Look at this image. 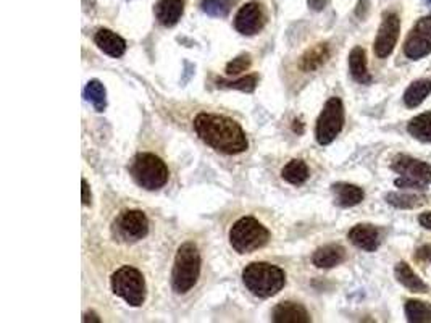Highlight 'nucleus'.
<instances>
[{
  "label": "nucleus",
  "instance_id": "412c9836",
  "mask_svg": "<svg viewBox=\"0 0 431 323\" xmlns=\"http://www.w3.org/2000/svg\"><path fill=\"white\" fill-rule=\"evenodd\" d=\"M330 59V48L328 44H319L315 48H312L307 50V52L302 55L299 67L302 72H315L319 70L321 65L326 63V60Z\"/></svg>",
  "mask_w": 431,
  "mask_h": 323
},
{
  "label": "nucleus",
  "instance_id": "5701e85b",
  "mask_svg": "<svg viewBox=\"0 0 431 323\" xmlns=\"http://www.w3.org/2000/svg\"><path fill=\"white\" fill-rule=\"evenodd\" d=\"M431 92V81L430 79H419V81L412 83L407 87L404 94V102L407 107H419Z\"/></svg>",
  "mask_w": 431,
  "mask_h": 323
},
{
  "label": "nucleus",
  "instance_id": "423d86ee",
  "mask_svg": "<svg viewBox=\"0 0 431 323\" xmlns=\"http://www.w3.org/2000/svg\"><path fill=\"white\" fill-rule=\"evenodd\" d=\"M112 289L118 298L125 299L132 307L142 306L146 301V294H148L144 276L132 267H121L113 273Z\"/></svg>",
  "mask_w": 431,
  "mask_h": 323
},
{
  "label": "nucleus",
  "instance_id": "393cba45",
  "mask_svg": "<svg viewBox=\"0 0 431 323\" xmlns=\"http://www.w3.org/2000/svg\"><path fill=\"white\" fill-rule=\"evenodd\" d=\"M84 97H86L88 102H91L97 112H103V109L107 107L106 87L97 79H92V81L88 83L86 89H84Z\"/></svg>",
  "mask_w": 431,
  "mask_h": 323
},
{
  "label": "nucleus",
  "instance_id": "bb28decb",
  "mask_svg": "<svg viewBox=\"0 0 431 323\" xmlns=\"http://www.w3.org/2000/svg\"><path fill=\"white\" fill-rule=\"evenodd\" d=\"M388 204L394 205L397 209H415L420 207L426 202L425 196L420 194H402V193H391L386 196Z\"/></svg>",
  "mask_w": 431,
  "mask_h": 323
},
{
  "label": "nucleus",
  "instance_id": "dca6fc26",
  "mask_svg": "<svg viewBox=\"0 0 431 323\" xmlns=\"http://www.w3.org/2000/svg\"><path fill=\"white\" fill-rule=\"evenodd\" d=\"M184 12V0H159L155 6V15L160 25L174 26L181 20Z\"/></svg>",
  "mask_w": 431,
  "mask_h": 323
},
{
  "label": "nucleus",
  "instance_id": "2f4dec72",
  "mask_svg": "<svg viewBox=\"0 0 431 323\" xmlns=\"http://www.w3.org/2000/svg\"><path fill=\"white\" fill-rule=\"evenodd\" d=\"M307 2H309V7L312 10L315 12H321L326 6H328V0H307Z\"/></svg>",
  "mask_w": 431,
  "mask_h": 323
},
{
  "label": "nucleus",
  "instance_id": "4468645a",
  "mask_svg": "<svg viewBox=\"0 0 431 323\" xmlns=\"http://www.w3.org/2000/svg\"><path fill=\"white\" fill-rule=\"evenodd\" d=\"M272 320L278 323H309L310 315L302 304L286 301L279 302L278 306L273 309Z\"/></svg>",
  "mask_w": 431,
  "mask_h": 323
},
{
  "label": "nucleus",
  "instance_id": "473e14b6",
  "mask_svg": "<svg viewBox=\"0 0 431 323\" xmlns=\"http://www.w3.org/2000/svg\"><path fill=\"white\" fill-rule=\"evenodd\" d=\"M419 222H420V225H421V227H423V228L431 229V212L421 213V215H420V218H419Z\"/></svg>",
  "mask_w": 431,
  "mask_h": 323
},
{
  "label": "nucleus",
  "instance_id": "9d476101",
  "mask_svg": "<svg viewBox=\"0 0 431 323\" xmlns=\"http://www.w3.org/2000/svg\"><path fill=\"white\" fill-rule=\"evenodd\" d=\"M401 32V20L396 13H386L375 39V54L378 59L390 57L394 50Z\"/></svg>",
  "mask_w": 431,
  "mask_h": 323
},
{
  "label": "nucleus",
  "instance_id": "0eeeda50",
  "mask_svg": "<svg viewBox=\"0 0 431 323\" xmlns=\"http://www.w3.org/2000/svg\"><path fill=\"white\" fill-rule=\"evenodd\" d=\"M344 126V105L339 97H331L317 120L315 136L321 146L331 144Z\"/></svg>",
  "mask_w": 431,
  "mask_h": 323
},
{
  "label": "nucleus",
  "instance_id": "f704fd0d",
  "mask_svg": "<svg viewBox=\"0 0 431 323\" xmlns=\"http://www.w3.org/2000/svg\"><path fill=\"white\" fill-rule=\"evenodd\" d=\"M83 322H101V318H97L96 313H84Z\"/></svg>",
  "mask_w": 431,
  "mask_h": 323
},
{
  "label": "nucleus",
  "instance_id": "6ab92c4d",
  "mask_svg": "<svg viewBox=\"0 0 431 323\" xmlns=\"http://www.w3.org/2000/svg\"><path fill=\"white\" fill-rule=\"evenodd\" d=\"M349 70L352 78L361 84H368L372 81L370 73L367 68V55L362 48H354L349 54Z\"/></svg>",
  "mask_w": 431,
  "mask_h": 323
},
{
  "label": "nucleus",
  "instance_id": "f3484780",
  "mask_svg": "<svg viewBox=\"0 0 431 323\" xmlns=\"http://www.w3.org/2000/svg\"><path fill=\"white\" fill-rule=\"evenodd\" d=\"M331 191H333L334 202L339 207H354L363 200V191L359 186L348 185V183H336L331 186Z\"/></svg>",
  "mask_w": 431,
  "mask_h": 323
},
{
  "label": "nucleus",
  "instance_id": "aec40b11",
  "mask_svg": "<svg viewBox=\"0 0 431 323\" xmlns=\"http://www.w3.org/2000/svg\"><path fill=\"white\" fill-rule=\"evenodd\" d=\"M394 275H396L397 282H399L404 288L409 289L410 293H426L428 291V288H426V284L421 282L420 276L414 273V270H412L409 264H405V262H399V264L396 265Z\"/></svg>",
  "mask_w": 431,
  "mask_h": 323
},
{
  "label": "nucleus",
  "instance_id": "f8f14e48",
  "mask_svg": "<svg viewBox=\"0 0 431 323\" xmlns=\"http://www.w3.org/2000/svg\"><path fill=\"white\" fill-rule=\"evenodd\" d=\"M265 25V17L262 7L257 2H249L241 7L238 15L234 18L236 31L244 36H254L262 30Z\"/></svg>",
  "mask_w": 431,
  "mask_h": 323
},
{
  "label": "nucleus",
  "instance_id": "9b49d317",
  "mask_svg": "<svg viewBox=\"0 0 431 323\" xmlns=\"http://www.w3.org/2000/svg\"><path fill=\"white\" fill-rule=\"evenodd\" d=\"M391 168L399 175L409 178V180L420 183V185H430L431 183V165L409 156H397L391 163Z\"/></svg>",
  "mask_w": 431,
  "mask_h": 323
},
{
  "label": "nucleus",
  "instance_id": "7ed1b4c3",
  "mask_svg": "<svg viewBox=\"0 0 431 323\" xmlns=\"http://www.w3.org/2000/svg\"><path fill=\"white\" fill-rule=\"evenodd\" d=\"M201 275V254L192 242H186L179 247L174 259L172 283L178 294L188 293L197 283Z\"/></svg>",
  "mask_w": 431,
  "mask_h": 323
},
{
  "label": "nucleus",
  "instance_id": "f257e3e1",
  "mask_svg": "<svg viewBox=\"0 0 431 323\" xmlns=\"http://www.w3.org/2000/svg\"><path fill=\"white\" fill-rule=\"evenodd\" d=\"M194 129L207 146L226 156L248 151V138L234 120L221 115L201 114L194 120Z\"/></svg>",
  "mask_w": 431,
  "mask_h": 323
},
{
  "label": "nucleus",
  "instance_id": "f03ea898",
  "mask_svg": "<svg viewBox=\"0 0 431 323\" xmlns=\"http://www.w3.org/2000/svg\"><path fill=\"white\" fill-rule=\"evenodd\" d=\"M245 288L257 298H272L278 294L286 284V275L277 265L267 262H254L243 271Z\"/></svg>",
  "mask_w": 431,
  "mask_h": 323
},
{
  "label": "nucleus",
  "instance_id": "ddd939ff",
  "mask_svg": "<svg viewBox=\"0 0 431 323\" xmlns=\"http://www.w3.org/2000/svg\"><path fill=\"white\" fill-rule=\"evenodd\" d=\"M348 238L354 246L367 252L377 251L380 246V233L373 225H355Z\"/></svg>",
  "mask_w": 431,
  "mask_h": 323
},
{
  "label": "nucleus",
  "instance_id": "20e7f679",
  "mask_svg": "<svg viewBox=\"0 0 431 323\" xmlns=\"http://www.w3.org/2000/svg\"><path fill=\"white\" fill-rule=\"evenodd\" d=\"M270 231L259 220L244 217L233 225L230 231V242L239 254H249L267 244Z\"/></svg>",
  "mask_w": 431,
  "mask_h": 323
},
{
  "label": "nucleus",
  "instance_id": "39448f33",
  "mask_svg": "<svg viewBox=\"0 0 431 323\" xmlns=\"http://www.w3.org/2000/svg\"><path fill=\"white\" fill-rule=\"evenodd\" d=\"M130 171L141 188L157 191L168 181V168L154 154H137L131 162Z\"/></svg>",
  "mask_w": 431,
  "mask_h": 323
},
{
  "label": "nucleus",
  "instance_id": "72a5a7b5",
  "mask_svg": "<svg viewBox=\"0 0 431 323\" xmlns=\"http://www.w3.org/2000/svg\"><path fill=\"white\" fill-rule=\"evenodd\" d=\"M419 256L431 262V244H430V246H423V247H421L420 252H419Z\"/></svg>",
  "mask_w": 431,
  "mask_h": 323
},
{
  "label": "nucleus",
  "instance_id": "1a4fd4ad",
  "mask_svg": "<svg viewBox=\"0 0 431 323\" xmlns=\"http://www.w3.org/2000/svg\"><path fill=\"white\" fill-rule=\"evenodd\" d=\"M404 54L410 60L423 59L431 54V17H423L415 23L405 39Z\"/></svg>",
  "mask_w": 431,
  "mask_h": 323
},
{
  "label": "nucleus",
  "instance_id": "c85d7f7f",
  "mask_svg": "<svg viewBox=\"0 0 431 323\" xmlns=\"http://www.w3.org/2000/svg\"><path fill=\"white\" fill-rule=\"evenodd\" d=\"M217 84H219V87L223 89H238V91L243 92H252L255 86H257V76H255V74H250V76H244L238 79V81H225V79H219Z\"/></svg>",
  "mask_w": 431,
  "mask_h": 323
},
{
  "label": "nucleus",
  "instance_id": "7c9ffc66",
  "mask_svg": "<svg viewBox=\"0 0 431 323\" xmlns=\"http://www.w3.org/2000/svg\"><path fill=\"white\" fill-rule=\"evenodd\" d=\"M81 186H83V194H81V199H83V204L86 205H91V202H92V194H91V188H89V185H88V181L86 180H83L81 181Z\"/></svg>",
  "mask_w": 431,
  "mask_h": 323
},
{
  "label": "nucleus",
  "instance_id": "b1692460",
  "mask_svg": "<svg viewBox=\"0 0 431 323\" xmlns=\"http://www.w3.org/2000/svg\"><path fill=\"white\" fill-rule=\"evenodd\" d=\"M407 320L412 323H428L431 322V304L423 301H407L405 304Z\"/></svg>",
  "mask_w": 431,
  "mask_h": 323
},
{
  "label": "nucleus",
  "instance_id": "cd10ccee",
  "mask_svg": "<svg viewBox=\"0 0 431 323\" xmlns=\"http://www.w3.org/2000/svg\"><path fill=\"white\" fill-rule=\"evenodd\" d=\"M234 0H203L202 12L207 13L208 17L225 18L233 8Z\"/></svg>",
  "mask_w": 431,
  "mask_h": 323
},
{
  "label": "nucleus",
  "instance_id": "2eb2a0df",
  "mask_svg": "<svg viewBox=\"0 0 431 323\" xmlns=\"http://www.w3.org/2000/svg\"><path fill=\"white\" fill-rule=\"evenodd\" d=\"M94 41H96L97 48L101 49L103 54L110 55L113 59L121 57V55L126 52L125 39L110 30H99L96 37H94Z\"/></svg>",
  "mask_w": 431,
  "mask_h": 323
},
{
  "label": "nucleus",
  "instance_id": "c756f323",
  "mask_svg": "<svg viewBox=\"0 0 431 323\" xmlns=\"http://www.w3.org/2000/svg\"><path fill=\"white\" fill-rule=\"evenodd\" d=\"M250 63H252V60H250V55H248V54L239 55V57L233 59L228 65H226V74H230V76H236V74H239V73L245 72V70H249Z\"/></svg>",
  "mask_w": 431,
  "mask_h": 323
},
{
  "label": "nucleus",
  "instance_id": "4be33fe9",
  "mask_svg": "<svg viewBox=\"0 0 431 323\" xmlns=\"http://www.w3.org/2000/svg\"><path fill=\"white\" fill-rule=\"evenodd\" d=\"M281 176H283V180L290 183V185L301 186L309 180V168H307L304 160L296 158V160H291L286 167L283 168Z\"/></svg>",
  "mask_w": 431,
  "mask_h": 323
},
{
  "label": "nucleus",
  "instance_id": "a211bd4d",
  "mask_svg": "<svg viewBox=\"0 0 431 323\" xmlns=\"http://www.w3.org/2000/svg\"><path fill=\"white\" fill-rule=\"evenodd\" d=\"M344 259L345 251L343 246L328 244L315 251L314 257H312V262H314V265L319 267V269H333V267L339 265Z\"/></svg>",
  "mask_w": 431,
  "mask_h": 323
},
{
  "label": "nucleus",
  "instance_id": "a878e982",
  "mask_svg": "<svg viewBox=\"0 0 431 323\" xmlns=\"http://www.w3.org/2000/svg\"><path fill=\"white\" fill-rule=\"evenodd\" d=\"M409 133L415 139L423 143H431V114H421L410 120Z\"/></svg>",
  "mask_w": 431,
  "mask_h": 323
},
{
  "label": "nucleus",
  "instance_id": "6e6552de",
  "mask_svg": "<svg viewBox=\"0 0 431 323\" xmlns=\"http://www.w3.org/2000/svg\"><path fill=\"white\" fill-rule=\"evenodd\" d=\"M113 233L123 242H136L148 236L149 220L141 210H126L113 223Z\"/></svg>",
  "mask_w": 431,
  "mask_h": 323
}]
</instances>
